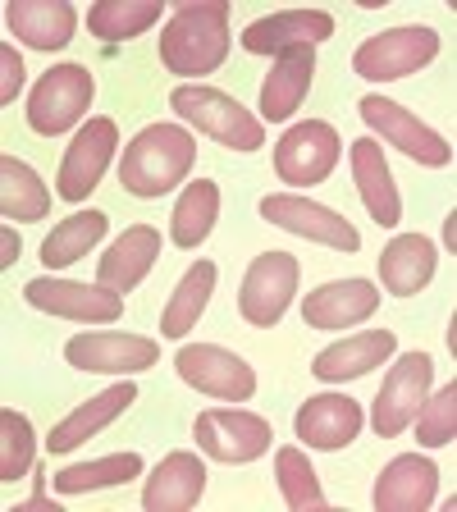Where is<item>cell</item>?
I'll return each mask as SVG.
<instances>
[{
    "mask_svg": "<svg viewBox=\"0 0 457 512\" xmlns=\"http://www.w3.org/2000/svg\"><path fill=\"white\" fill-rule=\"evenodd\" d=\"M229 5L224 0H188L160 32V60L170 74L206 78L229 60Z\"/></svg>",
    "mask_w": 457,
    "mask_h": 512,
    "instance_id": "1",
    "label": "cell"
},
{
    "mask_svg": "<svg viewBox=\"0 0 457 512\" xmlns=\"http://www.w3.org/2000/svg\"><path fill=\"white\" fill-rule=\"evenodd\" d=\"M192 160H197V142H192L188 128L147 124L119 156V183H124L128 197L156 202V197H165L170 188H179L188 179Z\"/></svg>",
    "mask_w": 457,
    "mask_h": 512,
    "instance_id": "2",
    "label": "cell"
},
{
    "mask_svg": "<svg viewBox=\"0 0 457 512\" xmlns=\"http://www.w3.org/2000/svg\"><path fill=\"white\" fill-rule=\"evenodd\" d=\"M170 110L179 119H188L192 128H202L206 138H215L229 151H261L266 147V124L261 115L243 110L229 92L206 83H179L170 92Z\"/></svg>",
    "mask_w": 457,
    "mask_h": 512,
    "instance_id": "3",
    "label": "cell"
},
{
    "mask_svg": "<svg viewBox=\"0 0 457 512\" xmlns=\"http://www.w3.org/2000/svg\"><path fill=\"white\" fill-rule=\"evenodd\" d=\"M96 96V78L87 64H55L37 78L28 96V128L42 138H60L69 128L87 124V106Z\"/></svg>",
    "mask_w": 457,
    "mask_h": 512,
    "instance_id": "4",
    "label": "cell"
},
{
    "mask_svg": "<svg viewBox=\"0 0 457 512\" xmlns=\"http://www.w3.org/2000/svg\"><path fill=\"white\" fill-rule=\"evenodd\" d=\"M435 55H439V32L426 28V23H407V28H389L366 37L352 51V74L366 78V83H394V78L426 69Z\"/></svg>",
    "mask_w": 457,
    "mask_h": 512,
    "instance_id": "5",
    "label": "cell"
},
{
    "mask_svg": "<svg viewBox=\"0 0 457 512\" xmlns=\"http://www.w3.org/2000/svg\"><path fill=\"white\" fill-rule=\"evenodd\" d=\"M192 439L206 458L224 462V467H243V462H256L266 453L275 430H270L266 416L243 412V407H206L192 421Z\"/></svg>",
    "mask_w": 457,
    "mask_h": 512,
    "instance_id": "6",
    "label": "cell"
},
{
    "mask_svg": "<svg viewBox=\"0 0 457 512\" xmlns=\"http://www.w3.org/2000/svg\"><path fill=\"white\" fill-rule=\"evenodd\" d=\"M298 279H302L298 256H288V252H261L256 256L252 266H247V275H243V288H238V311H243L247 325H256V330L279 325L284 311L293 307Z\"/></svg>",
    "mask_w": 457,
    "mask_h": 512,
    "instance_id": "7",
    "label": "cell"
},
{
    "mask_svg": "<svg viewBox=\"0 0 457 512\" xmlns=\"http://www.w3.org/2000/svg\"><path fill=\"white\" fill-rule=\"evenodd\" d=\"M339 128L325 124V119H302L275 142V174L293 188H311V183H325L339 165Z\"/></svg>",
    "mask_w": 457,
    "mask_h": 512,
    "instance_id": "8",
    "label": "cell"
},
{
    "mask_svg": "<svg viewBox=\"0 0 457 512\" xmlns=\"http://www.w3.org/2000/svg\"><path fill=\"white\" fill-rule=\"evenodd\" d=\"M362 119L371 124L375 138H384L389 147H398L407 160H416V165H426V170H444V165H453V147H448V138H439L430 124H421V119L412 115V110H403L398 101H389V96H362Z\"/></svg>",
    "mask_w": 457,
    "mask_h": 512,
    "instance_id": "9",
    "label": "cell"
},
{
    "mask_svg": "<svg viewBox=\"0 0 457 512\" xmlns=\"http://www.w3.org/2000/svg\"><path fill=\"white\" fill-rule=\"evenodd\" d=\"M430 375H435V362H430V352H403L389 375H384L380 394H375V407H371V426L380 439H394L412 426L416 407L426 403L430 394Z\"/></svg>",
    "mask_w": 457,
    "mask_h": 512,
    "instance_id": "10",
    "label": "cell"
},
{
    "mask_svg": "<svg viewBox=\"0 0 457 512\" xmlns=\"http://www.w3.org/2000/svg\"><path fill=\"white\" fill-rule=\"evenodd\" d=\"M174 366H179L183 384H192V389H202L211 398H224V403H247L256 394V371L220 343H188V348H179Z\"/></svg>",
    "mask_w": 457,
    "mask_h": 512,
    "instance_id": "11",
    "label": "cell"
},
{
    "mask_svg": "<svg viewBox=\"0 0 457 512\" xmlns=\"http://www.w3.org/2000/svg\"><path fill=\"white\" fill-rule=\"evenodd\" d=\"M261 220H270L275 229H284V234L325 243V247H334V252H357V247H362V234H357L339 211H330V206H320V202H307L298 192H270V197H261Z\"/></svg>",
    "mask_w": 457,
    "mask_h": 512,
    "instance_id": "12",
    "label": "cell"
},
{
    "mask_svg": "<svg viewBox=\"0 0 457 512\" xmlns=\"http://www.w3.org/2000/svg\"><path fill=\"white\" fill-rule=\"evenodd\" d=\"M23 298L46 316H64V320H87V325H110L124 316V293L106 284H78V279H28Z\"/></svg>",
    "mask_w": 457,
    "mask_h": 512,
    "instance_id": "13",
    "label": "cell"
},
{
    "mask_svg": "<svg viewBox=\"0 0 457 512\" xmlns=\"http://www.w3.org/2000/svg\"><path fill=\"white\" fill-rule=\"evenodd\" d=\"M115 151H119V124L115 119H106V115L87 119V124L78 128V138L64 147L60 174H55L64 202H83L87 192H96V183H101V174L110 170Z\"/></svg>",
    "mask_w": 457,
    "mask_h": 512,
    "instance_id": "14",
    "label": "cell"
},
{
    "mask_svg": "<svg viewBox=\"0 0 457 512\" xmlns=\"http://www.w3.org/2000/svg\"><path fill=\"white\" fill-rule=\"evenodd\" d=\"M64 362L92 375H138L160 362V348L156 339H142V334L96 330V334H74L64 343Z\"/></svg>",
    "mask_w": 457,
    "mask_h": 512,
    "instance_id": "15",
    "label": "cell"
},
{
    "mask_svg": "<svg viewBox=\"0 0 457 512\" xmlns=\"http://www.w3.org/2000/svg\"><path fill=\"white\" fill-rule=\"evenodd\" d=\"M362 407H357V398L348 394H316L307 398V403L298 407V416H293V430H298V439L307 448H320V453H339V448H348L352 439L362 435Z\"/></svg>",
    "mask_w": 457,
    "mask_h": 512,
    "instance_id": "16",
    "label": "cell"
},
{
    "mask_svg": "<svg viewBox=\"0 0 457 512\" xmlns=\"http://www.w3.org/2000/svg\"><path fill=\"white\" fill-rule=\"evenodd\" d=\"M380 311V293L371 279H334L302 298V320L311 330H352Z\"/></svg>",
    "mask_w": 457,
    "mask_h": 512,
    "instance_id": "17",
    "label": "cell"
},
{
    "mask_svg": "<svg viewBox=\"0 0 457 512\" xmlns=\"http://www.w3.org/2000/svg\"><path fill=\"white\" fill-rule=\"evenodd\" d=\"M439 494V467L421 453H403L375 480V512H426Z\"/></svg>",
    "mask_w": 457,
    "mask_h": 512,
    "instance_id": "18",
    "label": "cell"
},
{
    "mask_svg": "<svg viewBox=\"0 0 457 512\" xmlns=\"http://www.w3.org/2000/svg\"><path fill=\"white\" fill-rule=\"evenodd\" d=\"M334 37V19L325 10H284V14H266L243 28V51L252 55H284L298 46H316Z\"/></svg>",
    "mask_w": 457,
    "mask_h": 512,
    "instance_id": "19",
    "label": "cell"
},
{
    "mask_svg": "<svg viewBox=\"0 0 457 512\" xmlns=\"http://www.w3.org/2000/svg\"><path fill=\"white\" fill-rule=\"evenodd\" d=\"M5 23L32 51H64L78 32V10L69 0H10Z\"/></svg>",
    "mask_w": 457,
    "mask_h": 512,
    "instance_id": "20",
    "label": "cell"
},
{
    "mask_svg": "<svg viewBox=\"0 0 457 512\" xmlns=\"http://www.w3.org/2000/svg\"><path fill=\"white\" fill-rule=\"evenodd\" d=\"M133 403H138V384L133 380H119V384H110V389H101V394L87 398L83 407H74V412L64 416L60 426L46 435V453H69V448L96 439L110 421H115V416H124Z\"/></svg>",
    "mask_w": 457,
    "mask_h": 512,
    "instance_id": "21",
    "label": "cell"
},
{
    "mask_svg": "<svg viewBox=\"0 0 457 512\" xmlns=\"http://www.w3.org/2000/svg\"><path fill=\"white\" fill-rule=\"evenodd\" d=\"M398 339L394 330H362L352 334V339H339L330 343L325 352H316V362H311V375L325 384H343V380H362L371 375L375 366H384L394 357Z\"/></svg>",
    "mask_w": 457,
    "mask_h": 512,
    "instance_id": "22",
    "label": "cell"
},
{
    "mask_svg": "<svg viewBox=\"0 0 457 512\" xmlns=\"http://www.w3.org/2000/svg\"><path fill=\"white\" fill-rule=\"evenodd\" d=\"M206 490V462L197 453H170L147 476L142 508L147 512H188Z\"/></svg>",
    "mask_w": 457,
    "mask_h": 512,
    "instance_id": "23",
    "label": "cell"
},
{
    "mask_svg": "<svg viewBox=\"0 0 457 512\" xmlns=\"http://www.w3.org/2000/svg\"><path fill=\"white\" fill-rule=\"evenodd\" d=\"M160 256V234L151 224H133L110 243V252L96 261V284L115 288V293H133L142 279L151 275Z\"/></svg>",
    "mask_w": 457,
    "mask_h": 512,
    "instance_id": "24",
    "label": "cell"
},
{
    "mask_svg": "<svg viewBox=\"0 0 457 512\" xmlns=\"http://www.w3.org/2000/svg\"><path fill=\"white\" fill-rule=\"evenodd\" d=\"M311 78H316V46H298L275 60V69L261 83V124H279L307 101Z\"/></svg>",
    "mask_w": 457,
    "mask_h": 512,
    "instance_id": "25",
    "label": "cell"
},
{
    "mask_svg": "<svg viewBox=\"0 0 457 512\" xmlns=\"http://www.w3.org/2000/svg\"><path fill=\"white\" fill-rule=\"evenodd\" d=\"M352 179H357L362 206L371 211L375 224L394 229V224L403 220V197H398V183H394V174H389L384 147H375V138L352 142Z\"/></svg>",
    "mask_w": 457,
    "mask_h": 512,
    "instance_id": "26",
    "label": "cell"
},
{
    "mask_svg": "<svg viewBox=\"0 0 457 512\" xmlns=\"http://www.w3.org/2000/svg\"><path fill=\"white\" fill-rule=\"evenodd\" d=\"M435 243L421 234H398L394 243L380 252V284L394 293V298H416L421 288L435 279Z\"/></svg>",
    "mask_w": 457,
    "mask_h": 512,
    "instance_id": "27",
    "label": "cell"
},
{
    "mask_svg": "<svg viewBox=\"0 0 457 512\" xmlns=\"http://www.w3.org/2000/svg\"><path fill=\"white\" fill-rule=\"evenodd\" d=\"M160 14H165V0H96L83 23L101 42H133L147 28H156Z\"/></svg>",
    "mask_w": 457,
    "mask_h": 512,
    "instance_id": "28",
    "label": "cell"
},
{
    "mask_svg": "<svg viewBox=\"0 0 457 512\" xmlns=\"http://www.w3.org/2000/svg\"><path fill=\"white\" fill-rule=\"evenodd\" d=\"M220 220V183L215 179H192L183 188V197L174 202V215H170V238L192 252L197 243H206V234L215 229Z\"/></svg>",
    "mask_w": 457,
    "mask_h": 512,
    "instance_id": "29",
    "label": "cell"
},
{
    "mask_svg": "<svg viewBox=\"0 0 457 512\" xmlns=\"http://www.w3.org/2000/svg\"><path fill=\"white\" fill-rule=\"evenodd\" d=\"M211 293H215V261H192V270L179 279V288H174L165 311H160V334L165 339H183L202 320Z\"/></svg>",
    "mask_w": 457,
    "mask_h": 512,
    "instance_id": "30",
    "label": "cell"
},
{
    "mask_svg": "<svg viewBox=\"0 0 457 512\" xmlns=\"http://www.w3.org/2000/svg\"><path fill=\"white\" fill-rule=\"evenodd\" d=\"M46 211H51V192L37 179V170L23 165L19 156L0 160V215L28 224V220H46Z\"/></svg>",
    "mask_w": 457,
    "mask_h": 512,
    "instance_id": "31",
    "label": "cell"
},
{
    "mask_svg": "<svg viewBox=\"0 0 457 512\" xmlns=\"http://www.w3.org/2000/svg\"><path fill=\"white\" fill-rule=\"evenodd\" d=\"M101 238H106V211H78V215H69V220H60L51 234H46L42 266L46 270L74 266V261H83V252H92Z\"/></svg>",
    "mask_w": 457,
    "mask_h": 512,
    "instance_id": "32",
    "label": "cell"
},
{
    "mask_svg": "<svg viewBox=\"0 0 457 512\" xmlns=\"http://www.w3.org/2000/svg\"><path fill=\"white\" fill-rule=\"evenodd\" d=\"M133 476H142V458L138 453H115V458H96V462H78L51 476L55 494H87V490H110V485H128Z\"/></svg>",
    "mask_w": 457,
    "mask_h": 512,
    "instance_id": "33",
    "label": "cell"
},
{
    "mask_svg": "<svg viewBox=\"0 0 457 512\" xmlns=\"http://www.w3.org/2000/svg\"><path fill=\"white\" fill-rule=\"evenodd\" d=\"M275 476H279V494H284V503L293 512L325 508L320 476H316V467L307 462V453H302L298 444H288V448H279V453H275Z\"/></svg>",
    "mask_w": 457,
    "mask_h": 512,
    "instance_id": "34",
    "label": "cell"
},
{
    "mask_svg": "<svg viewBox=\"0 0 457 512\" xmlns=\"http://www.w3.org/2000/svg\"><path fill=\"white\" fill-rule=\"evenodd\" d=\"M32 458H37V435H32L28 416L5 407V412H0V480H5V485L23 480Z\"/></svg>",
    "mask_w": 457,
    "mask_h": 512,
    "instance_id": "35",
    "label": "cell"
},
{
    "mask_svg": "<svg viewBox=\"0 0 457 512\" xmlns=\"http://www.w3.org/2000/svg\"><path fill=\"white\" fill-rule=\"evenodd\" d=\"M416 439L426 448H444L457 439V384L453 380L435 398L426 394V403L416 407Z\"/></svg>",
    "mask_w": 457,
    "mask_h": 512,
    "instance_id": "36",
    "label": "cell"
},
{
    "mask_svg": "<svg viewBox=\"0 0 457 512\" xmlns=\"http://www.w3.org/2000/svg\"><path fill=\"white\" fill-rule=\"evenodd\" d=\"M19 92H23V60H19V51H10V42H5L0 46V106H10Z\"/></svg>",
    "mask_w": 457,
    "mask_h": 512,
    "instance_id": "37",
    "label": "cell"
},
{
    "mask_svg": "<svg viewBox=\"0 0 457 512\" xmlns=\"http://www.w3.org/2000/svg\"><path fill=\"white\" fill-rule=\"evenodd\" d=\"M19 252H23V243H19V234H14L10 224H5V234H0V266L10 270L14 261H19Z\"/></svg>",
    "mask_w": 457,
    "mask_h": 512,
    "instance_id": "38",
    "label": "cell"
}]
</instances>
